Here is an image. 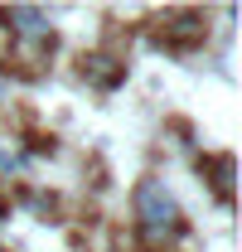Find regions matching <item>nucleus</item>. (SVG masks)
<instances>
[{
    "instance_id": "nucleus-1",
    "label": "nucleus",
    "mask_w": 242,
    "mask_h": 252,
    "mask_svg": "<svg viewBox=\"0 0 242 252\" xmlns=\"http://www.w3.org/2000/svg\"><path fill=\"white\" fill-rule=\"evenodd\" d=\"M136 219L151 238H165V233H180V204L175 194L160 185V180H141L136 185Z\"/></svg>"
},
{
    "instance_id": "nucleus-2",
    "label": "nucleus",
    "mask_w": 242,
    "mask_h": 252,
    "mask_svg": "<svg viewBox=\"0 0 242 252\" xmlns=\"http://www.w3.org/2000/svg\"><path fill=\"white\" fill-rule=\"evenodd\" d=\"M5 25H10V34H20V39H54L49 34V15L39 10V5H10L5 10Z\"/></svg>"
},
{
    "instance_id": "nucleus-3",
    "label": "nucleus",
    "mask_w": 242,
    "mask_h": 252,
    "mask_svg": "<svg viewBox=\"0 0 242 252\" xmlns=\"http://www.w3.org/2000/svg\"><path fill=\"white\" fill-rule=\"evenodd\" d=\"M83 78H88L92 88L112 93V88H121V78H126V63H117L112 54H88L83 59Z\"/></svg>"
},
{
    "instance_id": "nucleus-4",
    "label": "nucleus",
    "mask_w": 242,
    "mask_h": 252,
    "mask_svg": "<svg viewBox=\"0 0 242 252\" xmlns=\"http://www.w3.org/2000/svg\"><path fill=\"white\" fill-rule=\"evenodd\" d=\"M0 170H5V175L25 170V156H20V151H0Z\"/></svg>"
},
{
    "instance_id": "nucleus-5",
    "label": "nucleus",
    "mask_w": 242,
    "mask_h": 252,
    "mask_svg": "<svg viewBox=\"0 0 242 252\" xmlns=\"http://www.w3.org/2000/svg\"><path fill=\"white\" fill-rule=\"evenodd\" d=\"M0 97H5V83H0Z\"/></svg>"
},
{
    "instance_id": "nucleus-6",
    "label": "nucleus",
    "mask_w": 242,
    "mask_h": 252,
    "mask_svg": "<svg viewBox=\"0 0 242 252\" xmlns=\"http://www.w3.org/2000/svg\"><path fill=\"white\" fill-rule=\"evenodd\" d=\"M0 252H5V248H0Z\"/></svg>"
}]
</instances>
